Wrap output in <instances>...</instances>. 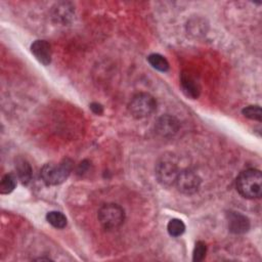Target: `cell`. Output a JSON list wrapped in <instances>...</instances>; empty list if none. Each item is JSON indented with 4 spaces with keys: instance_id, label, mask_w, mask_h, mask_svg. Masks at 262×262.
<instances>
[{
    "instance_id": "13",
    "label": "cell",
    "mask_w": 262,
    "mask_h": 262,
    "mask_svg": "<svg viewBox=\"0 0 262 262\" xmlns=\"http://www.w3.org/2000/svg\"><path fill=\"white\" fill-rule=\"evenodd\" d=\"M147 60L154 69H156L160 72H167L169 70L168 60L163 55H161L159 53L149 54L147 57Z\"/></svg>"
},
{
    "instance_id": "1",
    "label": "cell",
    "mask_w": 262,
    "mask_h": 262,
    "mask_svg": "<svg viewBox=\"0 0 262 262\" xmlns=\"http://www.w3.org/2000/svg\"><path fill=\"white\" fill-rule=\"evenodd\" d=\"M236 190L246 199H258L262 194V174L257 169H247L239 173L235 181Z\"/></svg>"
},
{
    "instance_id": "5",
    "label": "cell",
    "mask_w": 262,
    "mask_h": 262,
    "mask_svg": "<svg viewBox=\"0 0 262 262\" xmlns=\"http://www.w3.org/2000/svg\"><path fill=\"white\" fill-rule=\"evenodd\" d=\"M179 172L174 156H163L157 163L156 176L158 181L164 186L175 184Z\"/></svg>"
},
{
    "instance_id": "17",
    "label": "cell",
    "mask_w": 262,
    "mask_h": 262,
    "mask_svg": "<svg viewBox=\"0 0 262 262\" xmlns=\"http://www.w3.org/2000/svg\"><path fill=\"white\" fill-rule=\"evenodd\" d=\"M69 3H61L58 4L57 7L55 8V14L54 16L57 17L59 20H66L68 17H70V15L72 14L73 10H72V6H69Z\"/></svg>"
},
{
    "instance_id": "2",
    "label": "cell",
    "mask_w": 262,
    "mask_h": 262,
    "mask_svg": "<svg viewBox=\"0 0 262 262\" xmlns=\"http://www.w3.org/2000/svg\"><path fill=\"white\" fill-rule=\"evenodd\" d=\"M74 163L71 159L66 158L58 164L47 163L40 171V176L43 182L47 185H57L62 183L71 174Z\"/></svg>"
},
{
    "instance_id": "15",
    "label": "cell",
    "mask_w": 262,
    "mask_h": 262,
    "mask_svg": "<svg viewBox=\"0 0 262 262\" xmlns=\"http://www.w3.org/2000/svg\"><path fill=\"white\" fill-rule=\"evenodd\" d=\"M167 230H168V233L171 235V236H174V237H177V236H180L184 230H185V225L183 223L182 220L180 219H177V218H173L171 219L168 224H167Z\"/></svg>"
},
{
    "instance_id": "18",
    "label": "cell",
    "mask_w": 262,
    "mask_h": 262,
    "mask_svg": "<svg viewBox=\"0 0 262 262\" xmlns=\"http://www.w3.org/2000/svg\"><path fill=\"white\" fill-rule=\"evenodd\" d=\"M207 253V246L204 242L199 241L195 243L194 249H193V253H192V260L194 262H200L202 261Z\"/></svg>"
},
{
    "instance_id": "7",
    "label": "cell",
    "mask_w": 262,
    "mask_h": 262,
    "mask_svg": "<svg viewBox=\"0 0 262 262\" xmlns=\"http://www.w3.org/2000/svg\"><path fill=\"white\" fill-rule=\"evenodd\" d=\"M179 121L170 115H164L158 119L155 125L156 132L162 137H171L179 130Z\"/></svg>"
},
{
    "instance_id": "4",
    "label": "cell",
    "mask_w": 262,
    "mask_h": 262,
    "mask_svg": "<svg viewBox=\"0 0 262 262\" xmlns=\"http://www.w3.org/2000/svg\"><path fill=\"white\" fill-rule=\"evenodd\" d=\"M157 108L156 99L148 93H137L135 94L129 104L128 110L132 117L135 119H143L150 116Z\"/></svg>"
},
{
    "instance_id": "11",
    "label": "cell",
    "mask_w": 262,
    "mask_h": 262,
    "mask_svg": "<svg viewBox=\"0 0 262 262\" xmlns=\"http://www.w3.org/2000/svg\"><path fill=\"white\" fill-rule=\"evenodd\" d=\"M15 170L18 179L24 183L27 184L31 181L32 175H33V170L29 162L24 159V158H17L15 160Z\"/></svg>"
},
{
    "instance_id": "10",
    "label": "cell",
    "mask_w": 262,
    "mask_h": 262,
    "mask_svg": "<svg viewBox=\"0 0 262 262\" xmlns=\"http://www.w3.org/2000/svg\"><path fill=\"white\" fill-rule=\"evenodd\" d=\"M180 84H181L183 93L187 97H189L191 99H195L200 96V92H201L200 85L196 82V80L194 79V77L191 74H189L188 72L181 73Z\"/></svg>"
},
{
    "instance_id": "6",
    "label": "cell",
    "mask_w": 262,
    "mask_h": 262,
    "mask_svg": "<svg viewBox=\"0 0 262 262\" xmlns=\"http://www.w3.org/2000/svg\"><path fill=\"white\" fill-rule=\"evenodd\" d=\"M175 185L180 192L184 194H193L200 188L201 178L191 170H182L177 175Z\"/></svg>"
},
{
    "instance_id": "19",
    "label": "cell",
    "mask_w": 262,
    "mask_h": 262,
    "mask_svg": "<svg viewBox=\"0 0 262 262\" xmlns=\"http://www.w3.org/2000/svg\"><path fill=\"white\" fill-rule=\"evenodd\" d=\"M90 108H91V111H92L94 114H96V115H101V114L103 113V107H102V105L99 104V103H97V102H92V103L90 104Z\"/></svg>"
},
{
    "instance_id": "3",
    "label": "cell",
    "mask_w": 262,
    "mask_h": 262,
    "mask_svg": "<svg viewBox=\"0 0 262 262\" xmlns=\"http://www.w3.org/2000/svg\"><path fill=\"white\" fill-rule=\"evenodd\" d=\"M97 218L99 223L104 229H107V230L117 229L124 223L125 211L118 204H114V203L104 204L98 210Z\"/></svg>"
},
{
    "instance_id": "9",
    "label": "cell",
    "mask_w": 262,
    "mask_h": 262,
    "mask_svg": "<svg viewBox=\"0 0 262 262\" xmlns=\"http://www.w3.org/2000/svg\"><path fill=\"white\" fill-rule=\"evenodd\" d=\"M31 51L36 59L44 66H48L51 62V46L45 40H36L31 45Z\"/></svg>"
},
{
    "instance_id": "14",
    "label": "cell",
    "mask_w": 262,
    "mask_h": 262,
    "mask_svg": "<svg viewBox=\"0 0 262 262\" xmlns=\"http://www.w3.org/2000/svg\"><path fill=\"white\" fill-rule=\"evenodd\" d=\"M16 186V177L12 173L5 174L0 182V192L2 194L10 193Z\"/></svg>"
},
{
    "instance_id": "8",
    "label": "cell",
    "mask_w": 262,
    "mask_h": 262,
    "mask_svg": "<svg viewBox=\"0 0 262 262\" xmlns=\"http://www.w3.org/2000/svg\"><path fill=\"white\" fill-rule=\"evenodd\" d=\"M229 231L235 234H243L250 229V221L245 215L230 211L226 215Z\"/></svg>"
},
{
    "instance_id": "16",
    "label": "cell",
    "mask_w": 262,
    "mask_h": 262,
    "mask_svg": "<svg viewBox=\"0 0 262 262\" xmlns=\"http://www.w3.org/2000/svg\"><path fill=\"white\" fill-rule=\"evenodd\" d=\"M243 115L251 120H255L260 122L262 119V113H261V108L259 105H249L246 106L245 108H243L242 111Z\"/></svg>"
},
{
    "instance_id": "12",
    "label": "cell",
    "mask_w": 262,
    "mask_h": 262,
    "mask_svg": "<svg viewBox=\"0 0 262 262\" xmlns=\"http://www.w3.org/2000/svg\"><path fill=\"white\" fill-rule=\"evenodd\" d=\"M46 220L48 221V223H50L53 227L58 228V229H62L67 226L68 220L67 217L57 211H50L47 213L46 215Z\"/></svg>"
}]
</instances>
